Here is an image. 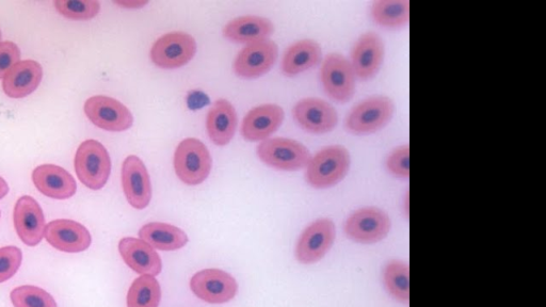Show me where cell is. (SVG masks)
Wrapping results in <instances>:
<instances>
[{
    "mask_svg": "<svg viewBox=\"0 0 546 307\" xmlns=\"http://www.w3.org/2000/svg\"><path fill=\"white\" fill-rule=\"evenodd\" d=\"M351 167V155L340 144L328 145L310 160L305 180L315 189H328L341 183Z\"/></svg>",
    "mask_w": 546,
    "mask_h": 307,
    "instance_id": "6da1fadb",
    "label": "cell"
},
{
    "mask_svg": "<svg viewBox=\"0 0 546 307\" xmlns=\"http://www.w3.org/2000/svg\"><path fill=\"white\" fill-rule=\"evenodd\" d=\"M395 103L388 95H373L353 107L346 119L347 131L355 135H371L381 131L393 119Z\"/></svg>",
    "mask_w": 546,
    "mask_h": 307,
    "instance_id": "7a4b0ae2",
    "label": "cell"
},
{
    "mask_svg": "<svg viewBox=\"0 0 546 307\" xmlns=\"http://www.w3.org/2000/svg\"><path fill=\"white\" fill-rule=\"evenodd\" d=\"M173 166L179 179L188 186L201 185L211 174L213 160L206 145L199 139H184L176 148Z\"/></svg>",
    "mask_w": 546,
    "mask_h": 307,
    "instance_id": "3957f363",
    "label": "cell"
},
{
    "mask_svg": "<svg viewBox=\"0 0 546 307\" xmlns=\"http://www.w3.org/2000/svg\"><path fill=\"white\" fill-rule=\"evenodd\" d=\"M74 164L78 180L89 189L100 190L107 184L111 159L101 142L89 139L80 144Z\"/></svg>",
    "mask_w": 546,
    "mask_h": 307,
    "instance_id": "277c9868",
    "label": "cell"
},
{
    "mask_svg": "<svg viewBox=\"0 0 546 307\" xmlns=\"http://www.w3.org/2000/svg\"><path fill=\"white\" fill-rule=\"evenodd\" d=\"M392 229L388 213L375 206L362 207L346 220V236L361 245H374L387 238Z\"/></svg>",
    "mask_w": 546,
    "mask_h": 307,
    "instance_id": "5b68a950",
    "label": "cell"
},
{
    "mask_svg": "<svg viewBox=\"0 0 546 307\" xmlns=\"http://www.w3.org/2000/svg\"><path fill=\"white\" fill-rule=\"evenodd\" d=\"M256 152L265 165L282 171L307 168L312 158L311 152L305 145L287 138L264 140Z\"/></svg>",
    "mask_w": 546,
    "mask_h": 307,
    "instance_id": "8992f818",
    "label": "cell"
},
{
    "mask_svg": "<svg viewBox=\"0 0 546 307\" xmlns=\"http://www.w3.org/2000/svg\"><path fill=\"white\" fill-rule=\"evenodd\" d=\"M321 84L336 102L347 103L356 93L357 76L347 57L340 53L326 56L320 70Z\"/></svg>",
    "mask_w": 546,
    "mask_h": 307,
    "instance_id": "52a82bcc",
    "label": "cell"
},
{
    "mask_svg": "<svg viewBox=\"0 0 546 307\" xmlns=\"http://www.w3.org/2000/svg\"><path fill=\"white\" fill-rule=\"evenodd\" d=\"M197 53V42L185 32H170L160 37L151 48V60L156 67L174 70L186 66Z\"/></svg>",
    "mask_w": 546,
    "mask_h": 307,
    "instance_id": "ba28073f",
    "label": "cell"
},
{
    "mask_svg": "<svg viewBox=\"0 0 546 307\" xmlns=\"http://www.w3.org/2000/svg\"><path fill=\"white\" fill-rule=\"evenodd\" d=\"M335 223L328 218L311 223L301 234L296 246V258L304 265L320 262L334 245Z\"/></svg>",
    "mask_w": 546,
    "mask_h": 307,
    "instance_id": "9c48e42d",
    "label": "cell"
},
{
    "mask_svg": "<svg viewBox=\"0 0 546 307\" xmlns=\"http://www.w3.org/2000/svg\"><path fill=\"white\" fill-rule=\"evenodd\" d=\"M84 109L88 119L107 132H125L134 124L130 109L109 96H92L86 101Z\"/></svg>",
    "mask_w": 546,
    "mask_h": 307,
    "instance_id": "30bf717a",
    "label": "cell"
},
{
    "mask_svg": "<svg viewBox=\"0 0 546 307\" xmlns=\"http://www.w3.org/2000/svg\"><path fill=\"white\" fill-rule=\"evenodd\" d=\"M190 288L201 300L211 304L228 303L238 292L236 280L226 271L205 269L192 277Z\"/></svg>",
    "mask_w": 546,
    "mask_h": 307,
    "instance_id": "8fae6325",
    "label": "cell"
},
{
    "mask_svg": "<svg viewBox=\"0 0 546 307\" xmlns=\"http://www.w3.org/2000/svg\"><path fill=\"white\" fill-rule=\"evenodd\" d=\"M385 56L383 39L374 31L365 32L352 47L349 59L357 79H373L379 73Z\"/></svg>",
    "mask_w": 546,
    "mask_h": 307,
    "instance_id": "7c38bea8",
    "label": "cell"
},
{
    "mask_svg": "<svg viewBox=\"0 0 546 307\" xmlns=\"http://www.w3.org/2000/svg\"><path fill=\"white\" fill-rule=\"evenodd\" d=\"M278 54V45L270 40L247 44L234 61V72L240 78H259L275 66Z\"/></svg>",
    "mask_w": 546,
    "mask_h": 307,
    "instance_id": "4fadbf2b",
    "label": "cell"
},
{
    "mask_svg": "<svg viewBox=\"0 0 546 307\" xmlns=\"http://www.w3.org/2000/svg\"><path fill=\"white\" fill-rule=\"evenodd\" d=\"M296 122L304 131L321 135L333 131L339 124V113L328 102L307 98L299 101L293 110Z\"/></svg>",
    "mask_w": 546,
    "mask_h": 307,
    "instance_id": "5bb4252c",
    "label": "cell"
},
{
    "mask_svg": "<svg viewBox=\"0 0 546 307\" xmlns=\"http://www.w3.org/2000/svg\"><path fill=\"white\" fill-rule=\"evenodd\" d=\"M122 187L128 203L136 209L147 208L152 200V185L146 165L136 155L125 158Z\"/></svg>",
    "mask_w": 546,
    "mask_h": 307,
    "instance_id": "9a60e30c",
    "label": "cell"
},
{
    "mask_svg": "<svg viewBox=\"0 0 546 307\" xmlns=\"http://www.w3.org/2000/svg\"><path fill=\"white\" fill-rule=\"evenodd\" d=\"M44 237L52 247L67 253L84 252L92 242L91 234L86 226L67 219L48 223Z\"/></svg>",
    "mask_w": 546,
    "mask_h": 307,
    "instance_id": "2e32d148",
    "label": "cell"
},
{
    "mask_svg": "<svg viewBox=\"0 0 546 307\" xmlns=\"http://www.w3.org/2000/svg\"><path fill=\"white\" fill-rule=\"evenodd\" d=\"M14 226L26 246L40 244L46 228L43 210L39 203L29 196L22 197L14 207Z\"/></svg>",
    "mask_w": 546,
    "mask_h": 307,
    "instance_id": "e0dca14e",
    "label": "cell"
},
{
    "mask_svg": "<svg viewBox=\"0 0 546 307\" xmlns=\"http://www.w3.org/2000/svg\"><path fill=\"white\" fill-rule=\"evenodd\" d=\"M32 182L42 195L56 200L70 199L77 191L74 177L56 165L46 164L37 167L32 172Z\"/></svg>",
    "mask_w": 546,
    "mask_h": 307,
    "instance_id": "ac0fdd59",
    "label": "cell"
},
{
    "mask_svg": "<svg viewBox=\"0 0 546 307\" xmlns=\"http://www.w3.org/2000/svg\"><path fill=\"white\" fill-rule=\"evenodd\" d=\"M284 120V110L276 104H265L249 111L242 126L243 137L251 142L267 140Z\"/></svg>",
    "mask_w": 546,
    "mask_h": 307,
    "instance_id": "d6986e66",
    "label": "cell"
},
{
    "mask_svg": "<svg viewBox=\"0 0 546 307\" xmlns=\"http://www.w3.org/2000/svg\"><path fill=\"white\" fill-rule=\"evenodd\" d=\"M119 252L125 264L135 272L156 277L163 269L159 255L146 241L126 237L121 239Z\"/></svg>",
    "mask_w": 546,
    "mask_h": 307,
    "instance_id": "ffe728a7",
    "label": "cell"
},
{
    "mask_svg": "<svg viewBox=\"0 0 546 307\" xmlns=\"http://www.w3.org/2000/svg\"><path fill=\"white\" fill-rule=\"evenodd\" d=\"M43 78L41 64L35 60H23L5 75L3 89L12 99H23L35 92Z\"/></svg>",
    "mask_w": 546,
    "mask_h": 307,
    "instance_id": "44dd1931",
    "label": "cell"
},
{
    "mask_svg": "<svg viewBox=\"0 0 546 307\" xmlns=\"http://www.w3.org/2000/svg\"><path fill=\"white\" fill-rule=\"evenodd\" d=\"M275 31V26L262 16H240L223 28V36L231 42L250 44L268 38Z\"/></svg>",
    "mask_w": 546,
    "mask_h": 307,
    "instance_id": "7402d4cb",
    "label": "cell"
},
{
    "mask_svg": "<svg viewBox=\"0 0 546 307\" xmlns=\"http://www.w3.org/2000/svg\"><path fill=\"white\" fill-rule=\"evenodd\" d=\"M237 127V113L227 100L217 101L207 113L206 128L211 140L224 147L233 139Z\"/></svg>",
    "mask_w": 546,
    "mask_h": 307,
    "instance_id": "603a6c76",
    "label": "cell"
},
{
    "mask_svg": "<svg viewBox=\"0 0 546 307\" xmlns=\"http://www.w3.org/2000/svg\"><path fill=\"white\" fill-rule=\"evenodd\" d=\"M323 60V50L314 40H301L288 47L283 60L282 71L287 76L307 72Z\"/></svg>",
    "mask_w": 546,
    "mask_h": 307,
    "instance_id": "cb8c5ba5",
    "label": "cell"
},
{
    "mask_svg": "<svg viewBox=\"0 0 546 307\" xmlns=\"http://www.w3.org/2000/svg\"><path fill=\"white\" fill-rule=\"evenodd\" d=\"M139 237L153 249L160 251L180 250L188 242V236L183 230L160 222L143 225L139 231Z\"/></svg>",
    "mask_w": 546,
    "mask_h": 307,
    "instance_id": "d4e9b609",
    "label": "cell"
},
{
    "mask_svg": "<svg viewBox=\"0 0 546 307\" xmlns=\"http://www.w3.org/2000/svg\"><path fill=\"white\" fill-rule=\"evenodd\" d=\"M371 15L381 27L398 29L410 22L411 4L409 0H377L371 7Z\"/></svg>",
    "mask_w": 546,
    "mask_h": 307,
    "instance_id": "484cf974",
    "label": "cell"
},
{
    "mask_svg": "<svg viewBox=\"0 0 546 307\" xmlns=\"http://www.w3.org/2000/svg\"><path fill=\"white\" fill-rule=\"evenodd\" d=\"M383 280L390 295L401 303L410 301V268L403 261L394 260L385 266Z\"/></svg>",
    "mask_w": 546,
    "mask_h": 307,
    "instance_id": "4316f807",
    "label": "cell"
},
{
    "mask_svg": "<svg viewBox=\"0 0 546 307\" xmlns=\"http://www.w3.org/2000/svg\"><path fill=\"white\" fill-rule=\"evenodd\" d=\"M162 290L154 277L144 274L136 279L127 295V307H158Z\"/></svg>",
    "mask_w": 546,
    "mask_h": 307,
    "instance_id": "83f0119b",
    "label": "cell"
},
{
    "mask_svg": "<svg viewBox=\"0 0 546 307\" xmlns=\"http://www.w3.org/2000/svg\"><path fill=\"white\" fill-rule=\"evenodd\" d=\"M54 5L60 14L75 21L92 20L101 10L98 0H56Z\"/></svg>",
    "mask_w": 546,
    "mask_h": 307,
    "instance_id": "f1b7e54d",
    "label": "cell"
},
{
    "mask_svg": "<svg viewBox=\"0 0 546 307\" xmlns=\"http://www.w3.org/2000/svg\"><path fill=\"white\" fill-rule=\"evenodd\" d=\"M11 301L15 307H57L54 298L36 286H20L12 290Z\"/></svg>",
    "mask_w": 546,
    "mask_h": 307,
    "instance_id": "f546056e",
    "label": "cell"
},
{
    "mask_svg": "<svg viewBox=\"0 0 546 307\" xmlns=\"http://www.w3.org/2000/svg\"><path fill=\"white\" fill-rule=\"evenodd\" d=\"M385 167L390 174L400 180L410 177V147L408 144L398 145L385 160Z\"/></svg>",
    "mask_w": 546,
    "mask_h": 307,
    "instance_id": "4dcf8cb0",
    "label": "cell"
},
{
    "mask_svg": "<svg viewBox=\"0 0 546 307\" xmlns=\"http://www.w3.org/2000/svg\"><path fill=\"white\" fill-rule=\"evenodd\" d=\"M23 261V254L19 248H0V283L11 279L20 269Z\"/></svg>",
    "mask_w": 546,
    "mask_h": 307,
    "instance_id": "1f68e13d",
    "label": "cell"
},
{
    "mask_svg": "<svg viewBox=\"0 0 546 307\" xmlns=\"http://www.w3.org/2000/svg\"><path fill=\"white\" fill-rule=\"evenodd\" d=\"M20 59L21 51L18 45L9 41L0 42V78H4Z\"/></svg>",
    "mask_w": 546,
    "mask_h": 307,
    "instance_id": "d6a6232c",
    "label": "cell"
},
{
    "mask_svg": "<svg viewBox=\"0 0 546 307\" xmlns=\"http://www.w3.org/2000/svg\"><path fill=\"white\" fill-rule=\"evenodd\" d=\"M115 4L121 8L136 10L146 7L149 2L148 0H116Z\"/></svg>",
    "mask_w": 546,
    "mask_h": 307,
    "instance_id": "836d02e7",
    "label": "cell"
},
{
    "mask_svg": "<svg viewBox=\"0 0 546 307\" xmlns=\"http://www.w3.org/2000/svg\"><path fill=\"white\" fill-rule=\"evenodd\" d=\"M9 192V185L8 183L3 179L2 176H0V200L4 199Z\"/></svg>",
    "mask_w": 546,
    "mask_h": 307,
    "instance_id": "e575fe53",
    "label": "cell"
},
{
    "mask_svg": "<svg viewBox=\"0 0 546 307\" xmlns=\"http://www.w3.org/2000/svg\"><path fill=\"white\" fill-rule=\"evenodd\" d=\"M0 42H2V30H0Z\"/></svg>",
    "mask_w": 546,
    "mask_h": 307,
    "instance_id": "d590c367",
    "label": "cell"
}]
</instances>
